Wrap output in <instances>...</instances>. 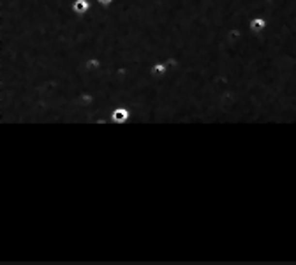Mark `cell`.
Listing matches in <instances>:
<instances>
[{"mask_svg":"<svg viewBox=\"0 0 296 265\" xmlns=\"http://www.w3.org/2000/svg\"><path fill=\"white\" fill-rule=\"evenodd\" d=\"M266 2H275V0H266Z\"/></svg>","mask_w":296,"mask_h":265,"instance_id":"obj_5","label":"cell"},{"mask_svg":"<svg viewBox=\"0 0 296 265\" xmlns=\"http://www.w3.org/2000/svg\"><path fill=\"white\" fill-rule=\"evenodd\" d=\"M115 0H92V5H101V7H109Z\"/></svg>","mask_w":296,"mask_h":265,"instance_id":"obj_4","label":"cell"},{"mask_svg":"<svg viewBox=\"0 0 296 265\" xmlns=\"http://www.w3.org/2000/svg\"><path fill=\"white\" fill-rule=\"evenodd\" d=\"M168 73H170V66L166 64L164 60H157V62H154V64L150 66V76H152V78L160 80V78H164Z\"/></svg>","mask_w":296,"mask_h":265,"instance_id":"obj_3","label":"cell"},{"mask_svg":"<svg viewBox=\"0 0 296 265\" xmlns=\"http://www.w3.org/2000/svg\"><path fill=\"white\" fill-rule=\"evenodd\" d=\"M249 29H250L252 34L261 35L263 32L268 29V20L265 18V16H254L252 20L249 21Z\"/></svg>","mask_w":296,"mask_h":265,"instance_id":"obj_2","label":"cell"},{"mask_svg":"<svg viewBox=\"0 0 296 265\" xmlns=\"http://www.w3.org/2000/svg\"><path fill=\"white\" fill-rule=\"evenodd\" d=\"M132 117L131 108H125V106H118L111 112V124H125L129 122Z\"/></svg>","mask_w":296,"mask_h":265,"instance_id":"obj_1","label":"cell"}]
</instances>
